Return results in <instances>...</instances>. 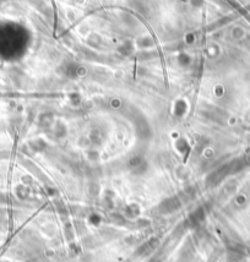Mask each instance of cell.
<instances>
[{
	"instance_id": "cell-2",
	"label": "cell",
	"mask_w": 250,
	"mask_h": 262,
	"mask_svg": "<svg viewBox=\"0 0 250 262\" xmlns=\"http://www.w3.org/2000/svg\"><path fill=\"white\" fill-rule=\"evenodd\" d=\"M151 262H157V261H154V260H153V261H151Z\"/></svg>"
},
{
	"instance_id": "cell-1",
	"label": "cell",
	"mask_w": 250,
	"mask_h": 262,
	"mask_svg": "<svg viewBox=\"0 0 250 262\" xmlns=\"http://www.w3.org/2000/svg\"><path fill=\"white\" fill-rule=\"evenodd\" d=\"M156 245H157V240H154V239H152V240H150V241H147L146 244H143L140 249H139V255H147V253H150L154 247H156Z\"/></svg>"
}]
</instances>
